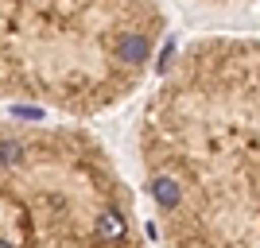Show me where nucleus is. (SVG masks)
<instances>
[{
    "instance_id": "nucleus-1",
    "label": "nucleus",
    "mask_w": 260,
    "mask_h": 248,
    "mask_svg": "<svg viewBox=\"0 0 260 248\" xmlns=\"http://www.w3.org/2000/svg\"><path fill=\"white\" fill-rule=\"evenodd\" d=\"M144 194L171 244H260V39L202 35L136 124Z\"/></svg>"
},
{
    "instance_id": "nucleus-2",
    "label": "nucleus",
    "mask_w": 260,
    "mask_h": 248,
    "mask_svg": "<svg viewBox=\"0 0 260 248\" xmlns=\"http://www.w3.org/2000/svg\"><path fill=\"white\" fill-rule=\"evenodd\" d=\"M159 0H0V101L98 117L148 82Z\"/></svg>"
},
{
    "instance_id": "nucleus-3",
    "label": "nucleus",
    "mask_w": 260,
    "mask_h": 248,
    "mask_svg": "<svg viewBox=\"0 0 260 248\" xmlns=\"http://www.w3.org/2000/svg\"><path fill=\"white\" fill-rule=\"evenodd\" d=\"M136 198L78 124L0 117V244H136Z\"/></svg>"
},
{
    "instance_id": "nucleus-4",
    "label": "nucleus",
    "mask_w": 260,
    "mask_h": 248,
    "mask_svg": "<svg viewBox=\"0 0 260 248\" xmlns=\"http://www.w3.org/2000/svg\"><path fill=\"white\" fill-rule=\"evenodd\" d=\"M198 4H210V8H233V4H245V0H198Z\"/></svg>"
}]
</instances>
